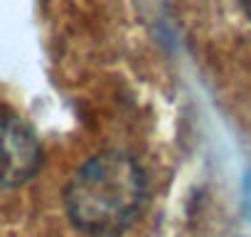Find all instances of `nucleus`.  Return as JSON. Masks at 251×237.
<instances>
[{
  "instance_id": "f257e3e1",
  "label": "nucleus",
  "mask_w": 251,
  "mask_h": 237,
  "mask_svg": "<svg viewBox=\"0 0 251 237\" xmlns=\"http://www.w3.org/2000/svg\"><path fill=\"white\" fill-rule=\"evenodd\" d=\"M148 180L141 163L126 151H101L72 176L64 200L72 222L94 237H118L141 215Z\"/></svg>"
},
{
  "instance_id": "f03ea898",
  "label": "nucleus",
  "mask_w": 251,
  "mask_h": 237,
  "mask_svg": "<svg viewBox=\"0 0 251 237\" xmlns=\"http://www.w3.org/2000/svg\"><path fill=\"white\" fill-rule=\"evenodd\" d=\"M40 161L42 151L32 129L15 116H0V190L30 180Z\"/></svg>"
},
{
  "instance_id": "7ed1b4c3",
  "label": "nucleus",
  "mask_w": 251,
  "mask_h": 237,
  "mask_svg": "<svg viewBox=\"0 0 251 237\" xmlns=\"http://www.w3.org/2000/svg\"><path fill=\"white\" fill-rule=\"evenodd\" d=\"M244 207H246V212L251 215V173H249L246 180H244Z\"/></svg>"
},
{
  "instance_id": "20e7f679",
  "label": "nucleus",
  "mask_w": 251,
  "mask_h": 237,
  "mask_svg": "<svg viewBox=\"0 0 251 237\" xmlns=\"http://www.w3.org/2000/svg\"><path fill=\"white\" fill-rule=\"evenodd\" d=\"M241 3V8H244V13H246V18L251 20V0H239Z\"/></svg>"
}]
</instances>
